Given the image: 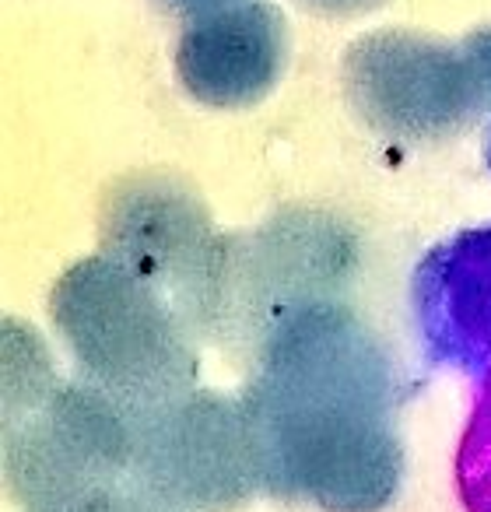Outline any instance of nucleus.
Wrapping results in <instances>:
<instances>
[{"instance_id": "f257e3e1", "label": "nucleus", "mask_w": 491, "mask_h": 512, "mask_svg": "<svg viewBox=\"0 0 491 512\" xmlns=\"http://www.w3.org/2000/svg\"><path fill=\"white\" fill-rule=\"evenodd\" d=\"M239 404L267 495L323 512H383L400 491L390 351L341 299L288 316L257 344Z\"/></svg>"}, {"instance_id": "f03ea898", "label": "nucleus", "mask_w": 491, "mask_h": 512, "mask_svg": "<svg viewBox=\"0 0 491 512\" xmlns=\"http://www.w3.org/2000/svg\"><path fill=\"white\" fill-rule=\"evenodd\" d=\"M50 320L81 379L130 414L193 390L197 334L162 292L106 253L85 256L57 278Z\"/></svg>"}, {"instance_id": "7ed1b4c3", "label": "nucleus", "mask_w": 491, "mask_h": 512, "mask_svg": "<svg viewBox=\"0 0 491 512\" xmlns=\"http://www.w3.org/2000/svg\"><path fill=\"white\" fill-rule=\"evenodd\" d=\"M355 274V239L327 211H281L225 239L214 341L257 344L288 316L334 302Z\"/></svg>"}, {"instance_id": "20e7f679", "label": "nucleus", "mask_w": 491, "mask_h": 512, "mask_svg": "<svg viewBox=\"0 0 491 512\" xmlns=\"http://www.w3.org/2000/svg\"><path fill=\"white\" fill-rule=\"evenodd\" d=\"M134 414L88 379H60L4 418V477L25 512H67L130 477Z\"/></svg>"}, {"instance_id": "39448f33", "label": "nucleus", "mask_w": 491, "mask_h": 512, "mask_svg": "<svg viewBox=\"0 0 491 512\" xmlns=\"http://www.w3.org/2000/svg\"><path fill=\"white\" fill-rule=\"evenodd\" d=\"M99 228L102 253L162 292L193 334L211 337L228 235L183 179L158 172L120 179L102 204Z\"/></svg>"}, {"instance_id": "423d86ee", "label": "nucleus", "mask_w": 491, "mask_h": 512, "mask_svg": "<svg viewBox=\"0 0 491 512\" xmlns=\"http://www.w3.org/2000/svg\"><path fill=\"white\" fill-rule=\"evenodd\" d=\"M130 474L183 512H235L260 491L242 404L186 390L134 414Z\"/></svg>"}, {"instance_id": "0eeeda50", "label": "nucleus", "mask_w": 491, "mask_h": 512, "mask_svg": "<svg viewBox=\"0 0 491 512\" xmlns=\"http://www.w3.org/2000/svg\"><path fill=\"white\" fill-rule=\"evenodd\" d=\"M348 81L365 120L407 141L453 134L477 99L474 71L453 53L400 36L358 46Z\"/></svg>"}, {"instance_id": "6e6552de", "label": "nucleus", "mask_w": 491, "mask_h": 512, "mask_svg": "<svg viewBox=\"0 0 491 512\" xmlns=\"http://www.w3.org/2000/svg\"><path fill=\"white\" fill-rule=\"evenodd\" d=\"M411 302L425 351L442 365L491 372V225L470 228L421 256Z\"/></svg>"}, {"instance_id": "1a4fd4ad", "label": "nucleus", "mask_w": 491, "mask_h": 512, "mask_svg": "<svg viewBox=\"0 0 491 512\" xmlns=\"http://www.w3.org/2000/svg\"><path fill=\"white\" fill-rule=\"evenodd\" d=\"M183 88L214 109L260 102L285 67V32L260 4L193 25L176 53Z\"/></svg>"}, {"instance_id": "9d476101", "label": "nucleus", "mask_w": 491, "mask_h": 512, "mask_svg": "<svg viewBox=\"0 0 491 512\" xmlns=\"http://www.w3.org/2000/svg\"><path fill=\"white\" fill-rule=\"evenodd\" d=\"M456 491L467 512H491V372L481 376L474 411L456 449Z\"/></svg>"}, {"instance_id": "9b49d317", "label": "nucleus", "mask_w": 491, "mask_h": 512, "mask_svg": "<svg viewBox=\"0 0 491 512\" xmlns=\"http://www.w3.org/2000/svg\"><path fill=\"white\" fill-rule=\"evenodd\" d=\"M67 512H183V509L172 505L169 498H162L158 491H151L148 484L137 481V477L130 474V477H123V481L88 495L85 502H78Z\"/></svg>"}]
</instances>
